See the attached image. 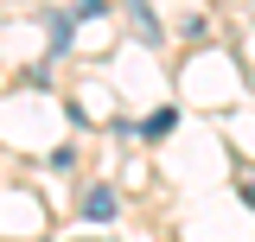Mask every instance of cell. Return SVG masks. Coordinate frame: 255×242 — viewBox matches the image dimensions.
<instances>
[{
    "label": "cell",
    "mask_w": 255,
    "mask_h": 242,
    "mask_svg": "<svg viewBox=\"0 0 255 242\" xmlns=\"http://www.w3.org/2000/svg\"><path fill=\"white\" fill-rule=\"evenodd\" d=\"M172 127H179V109H159V115L147 121V140H159V134H172Z\"/></svg>",
    "instance_id": "obj_3"
},
{
    "label": "cell",
    "mask_w": 255,
    "mask_h": 242,
    "mask_svg": "<svg viewBox=\"0 0 255 242\" xmlns=\"http://www.w3.org/2000/svg\"><path fill=\"white\" fill-rule=\"evenodd\" d=\"M243 204H249V211H255V172H249V179H243Z\"/></svg>",
    "instance_id": "obj_6"
},
{
    "label": "cell",
    "mask_w": 255,
    "mask_h": 242,
    "mask_svg": "<svg viewBox=\"0 0 255 242\" xmlns=\"http://www.w3.org/2000/svg\"><path fill=\"white\" fill-rule=\"evenodd\" d=\"M64 45H70V19L58 13V19H51V51H64Z\"/></svg>",
    "instance_id": "obj_4"
},
{
    "label": "cell",
    "mask_w": 255,
    "mask_h": 242,
    "mask_svg": "<svg viewBox=\"0 0 255 242\" xmlns=\"http://www.w3.org/2000/svg\"><path fill=\"white\" fill-rule=\"evenodd\" d=\"M70 13H83V19H96V13H102V0H70Z\"/></svg>",
    "instance_id": "obj_5"
},
{
    "label": "cell",
    "mask_w": 255,
    "mask_h": 242,
    "mask_svg": "<svg viewBox=\"0 0 255 242\" xmlns=\"http://www.w3.org/2000/svg\"><path fill=\"white\" fill-rule=\"evenodd\" d=\"M122 6H128V26H134V38H140L147 51H159V45H166V32H159L153 6H147V0H122Z\"/></svg>",
    "instance_id": "obj_1"
},
{
    "label": "cell",
    "mask_w": 255,
    "mask_h": 242,
    "mask_svg": "<svg viewBox=\"0 0 255 242\" xmlns=\"http://www.w3.org/2000/svg\"><path fill=\"white\" fill-rule=\"evenodd\" d=\"M115 211H122V198H115L109 185H90V198H83V217H90V223H109Z\"/></svg>",
    "instance_id": "obj_2"
}]
</instances>
